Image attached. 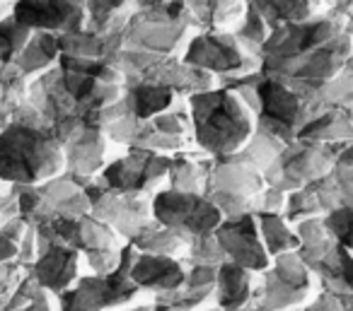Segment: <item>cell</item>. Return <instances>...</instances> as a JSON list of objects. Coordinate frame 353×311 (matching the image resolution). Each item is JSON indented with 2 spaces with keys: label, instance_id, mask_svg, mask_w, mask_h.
<instances>
[{
  "label": "cell",
  "instance_id": "6da1fadb",
  "mask_svg": "<svg viewBox=\"0 0 353 311\" xmlns=\"http://www.w3.org/2000/svg\"><path fill=\"white\" fill-rule=\"evenodd\" d=\"M63 167L61 145L49 131L8 123L0 131V179L32 186L56 176Z\"/></svg>",
  "mask_w": 353,
  "mask_h": 311
},
{
  "label": "cell",
  "instance_id": "7a4b0ae2",
  "mask_svg": "<svg viewBox=\"0 0 353 311\" xmlns=\"http://www.w3.org/2000/svg\"><path fill=\"white\" fill-rule=\"evenodd\" d=\"M10 15L30 32L61 30L63 34H70L80 30L83 8L78 3H15Z\"/></svg>",
  "mask_w": 353,
  "mask_h": 311
},
{
  "label": "cell",
  "instance_id": "3957f363",
  "mask_svg": "<svg viewBox=\"0 0 353 311\" xmlns=\"http://www.w3.org/2000/svg\"><path fill=\"white\" fill-rule=\"evenodd\" d=\"M37 263L32 268V275L39 282L41 290L61 292L75 280L78 275V253L65 244H49L37 253Z\"/></svg>",
  "mask_w": 353,
  "mask_h": 311
},
{
  "label": "cell",
  "instance_id": "277c9868",
  "mask_svg": "<svg viewBox=\"0 0 353 311\" xmlns=\"http://www.w3.org/2000/svg\"><path fill=\"white\" fill-rule=\"evenodd\" d=\"M56 54H59V39L51 32H37V34L30 36L20 56L12 61V65L27 78V75L41 73L44 68H49L54 63Z\"/></svg>",
  "mask_w": 353,
  "mask_h": 311
},
{
  "label": "cell",
  "instance_id": "5b68a950",
  "mask_svg": "<svg viewBox=\"0 0 353 311\" xmlns=\"http://www.w3.org/2000/svg\"><path fill=\"white\" fill-rule=\"evenodd\" d=\"M32 32L25 30L22 25H17L12 20V15L0 20V63L10 65L12 61L20 56V51L25 49V44L30 41Z\"/></svg>",
  "mask_w": 353,
  "mask_h": 311
},
{
  "label": "cell",
  "instance_id": "8992f818",
  "mask_svg": "<svg viewBox=\"0 0 353 311\" xmlns=\"http://www.w3.org/2000/svg\"><path fill=\"white\" fill-rule=\"evenodd\" d=\"M20 217V208H17V198L15 195H0V227L8 224L10 219Z\"/></svg>",
  "mask_w": 353,
  "mask_h": 311
},
{
  "label": "cell",
  "instance_id": "52a82bcc",
  "mask_svg": "<svg viewBox=\"0 0 353 311\" xmlns=\"http://www.w3.org/2000/svg\"><path fill=\"white\" fill-rule=\"evenodd\" d=\"M17 256V244H12L8 237L0 234V263H10Z\"/></svg>",
  "mask_w": 353,
  "mask_h": 311
},
{
  "label": "cell",
  "instance_id": "ba28073f",
  "mask_svg": "<svg viewBox=\"0 0 353 311\" xmlns=\"http://www.w3.org/2000/svg\"><path fill=\"white\" fill-rule=\"evenodd\" d=\"M0 70H3V63H0Z\"/></svg>",
  "mask_w": 353,
  "mask_h": 311
}]
</instances>
